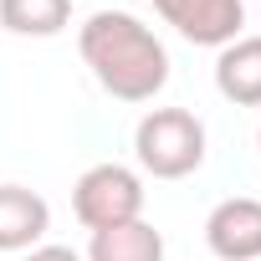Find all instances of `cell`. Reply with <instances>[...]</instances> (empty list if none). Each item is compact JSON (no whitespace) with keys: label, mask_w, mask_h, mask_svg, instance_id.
I'll use <instances>...</instances> for the list:
<instances>
[{"label":"cell","mask_w":261,"mask_h":261,"mask_svg":"<svg viewBox=\"0 0 261 261\" xmlns=\"http://www.w3.org/2000/svg\"><path fill=\"white\" fill-rule=\"evenodd\" d=\"M205 246L215 261H261V200L230 195L205 215Z\"/></svg>","instance_id":"5"},{"label":"cell","mask_w":261,"mask_h":261,"mask_svg":"<svg viewBox=\"0 0 261 261\" xmlns=\"http://www.w3.org/2000/svg\"><path fill=\"white\" fill-rule=\"evenodd\" d=\"M77 51L118 102H154L169 87V46L134 11H92L77 26Z\"/></svg>","instance_id":"1"},{"label":"cell","mask_w":261,"mask_h":261,"mask_svg":"<svg viewBox=\"0 0 261 261\" xmlns=\"http://www.w3.org/2000/svg\"><path fill=\"white\" fill-rule=\"evenodd\" d=\"M144 174L128 169L118 159H102L92 169L77 174L72 185V215L87 225V230H108V225H123V220H144Z\"/></svg>","instance_id":"3"},{"label":"cell","mask_w":261,"mask_h":261,"mask_svg":"<svg viewBox=\"0 0 261 261\" xmlns=\"http://www.w3.org/2000/svg\"><path fill=\"white\" fill-rule=\"evenodd\" d=\"M21 261H82V256H77L72 246H46V241H41V246H31Z\"/></svg>","instance_id":"10"},{"label":"cell","mask_w":261,"mask_h":261,"mask_svg":"<svg viewBox=\"0 0 261 261\" xmlns=\"http://www.w3.org/2000/svg\"><path fill=\"white\" fill-rule=\"evenodd\" d=\"M0 26L31 41L62 36L72 26V0H0Z\"/></svg>","instance_id":"9"},{"label":"cell","mask_w":261,"mask_h":261,"mask_svg":"<svg viewBox=\"0 0 261 261\" xmlns=\"http://www.w3.org/2000/svg\"><path fill=\"white\" fill-rule=\"evenodd\" d=\"M215 92L236 108H261V36H236L215 51Z\"/></svg>","instance_id":"7"},{"label":"cell","mask_w":261,"mask_h":261,"mask_svg":"<svg viewBox=\"0 0 261 261\" xmlns=\"http://www.w3.org/2000/svg\"><path fill=\"white\" fill-rule=\"evenodd\" d=\"M205 123L190 108H149L134 128V159L154 179H190L205 164Z\"/></svg>","instance_id":"2"},{"label":"cell","mask_w":261,"mask_h":261,"mask_svg":"<svg viewBox=\"0 0 261 261\" xmlns=\"http://www.w3.org/2000/svg\"><path fill=\"white\" fill-rule=\"evenodd\" d=\"M82 261H164V230L149 220H123V225L92 230Z\"/></svg>","instance_id":"8"},{"label":"cell","mask_w":261,"mask_h":261,"mask_svg":"<svg viewBox=\"0 0 261 261\" xmlns=\"http://www.w3.org/2000/svg\"><path fill=\"white\" fill-rule=\"evenodd\" d=\"M256 154H261V128H256Z\"/></svg>","instance_id":"11"},{"label":"cell","mask_w":261,"mask_h":261,"mask_svg":"<svg viewBox=\"0 0 261 261\" xmlns=\"http://www.w3.org/2000/svg\"><path fill=\"white\" fill-rule=\"evenodd\" d=\"M164 26H174L190 46H230L246 26V0H154Z\"/></svg>","instance_id":"4"},{"label":"cell","mask_w":261,"mask_h":261,"mask_svg":"<svg viewBox=\"0 0 261 261\" xmlns=\"http://www.w3.org/2000/svg\"><path fill=\"white\" fill-rule=\"evenodd\" d=\"M51 230V205L46 195L26 185H0V251H31Z\"/></svg>","instance_id":"6"}]
</instances>
